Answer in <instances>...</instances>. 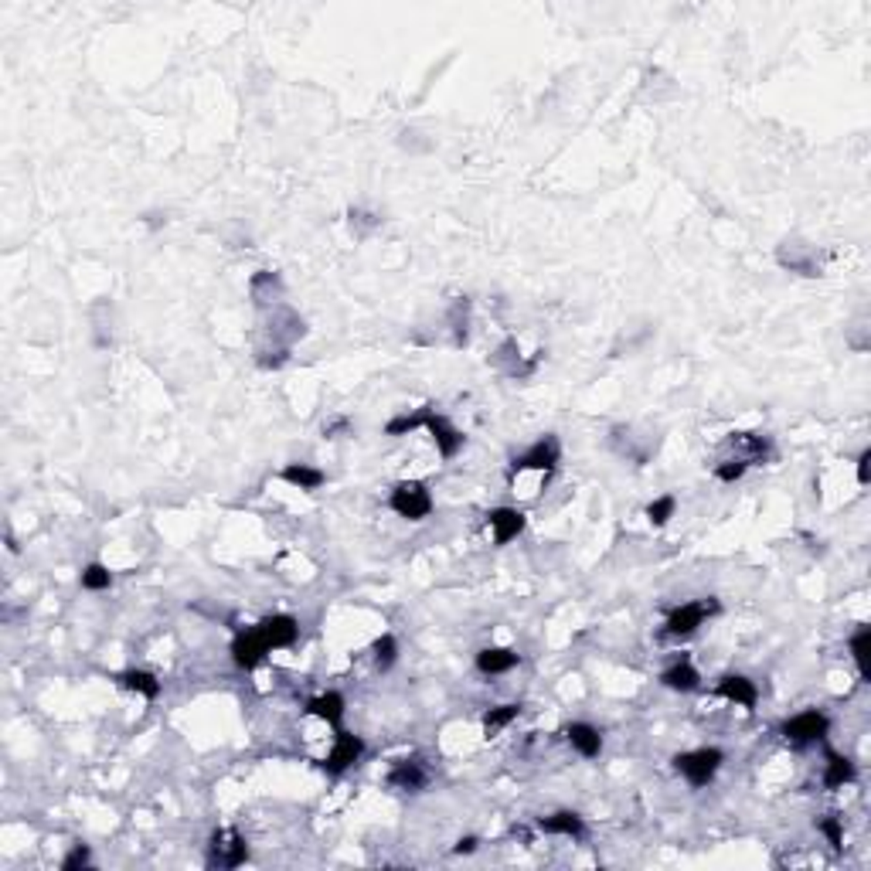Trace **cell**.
Masks as SVG:
<instances>
[{"label":"cell","instance_id":"26","mask_svg":"<svg viewBox=\"0 0 871 871\" xmlns=\"http://www.w3.org/2000/svg\"><path fill=\"white\" fill-rule=\"evenodd\" d=\"M79 582H82V589H89V593H106L109 585H112V572H109L103 562H92L82 568Z\"/></svg>","mask_w":871,"mask_h":871},{"label":"cell","instance_id":"4","mask_svg":"<svg viewBox=\"0 0 871 871\" xmlns=\"http://www.w3.org/2000/svg\"><path fill=\"white\" fill-rule=\"evenodd\" d=\"M245 858H249V844H245V837L238 831L228 827V831L212 834V851H208L212 868H238V865H245Z\"/></svg>","mask_w":871,"mask_h":871},{"label":"cell","instance_id":"2","mask_svg":"<svg viewBox=\"0 0 871 871\" xmlns=\"http://www.w3.org/2000/svg\"><path fill=\"white\" fill-rule=\"evenodd\" d=\"M388 508L395 510L399 518H405V521H422V518L433 514V494L419 480H402L399 487L392 490V497H388Z\"/></svg>","mask_w":871,"mask_h":871},{"label":"cell","instance_id":"36","mask_svg":"<svg viewBox=\"0 0 871 871\" xmlns=\"http://www.w3.org/2000/svg\"><path fill=\"white\" fill-rule=\"evenodd\" d=\"M456 854H473L477 851V837H460L456 841V848H453Z\"/></svg>","mask_w":871,"mask_h":871},{"label":"cell","instance_id":"11","mask_svg":"<svg viewBox=\"0 0 871 871\" xmlns=\"http://www.w3.org/2000/svg\"><path fill=\"white\" fill-rule=\"evenodd\" d=\"M259 630L266 636L270 651H283V647H293L296 636H300V623L290 617V613H276V617H266L259 623Z\"/></svg>","mask_w":871,"mask_h":871},{"label":"cell","instance_id":"25","mask_svg":"<svg viewBox=\"0 0 871 871\" xmlns=\"http://www.w3.org/2000/svg\"><path fill=\"white\" fill-rule=\"evenodd\" d=\"M429 412H433V405H426V409H419V412L395 416L388 426H385V433H388V436H409V433H416V429H426V419H429Z\"/></svg>","mask_w":871,"mask_h":871},{"label":"cell","instance_id":"17","mask_svg":"<svg viewBox=\"0 0 871 871\" xmlns=\"http://www.w3.org/2000/svg\"><path fill=\"white\" fill-rule=\"evenodd\" d=\"M344 698L337 694V691H324V694H317V698H310L307 701V715H313V718H320V722H327V726H341V718H344Z\"/></svg>","mask_w":871,"mask_h":871},{"label":"cell","instance_id":"18","mask_svg":"<svg viewBox=\"0 0 871 871\" xmlns=\"http://www.w3.org/2000/svg\"><path fill=\"white\" fill-rule=\"evenodd\" d=\"M780 266L793 272H803V276H817L820 272V262H817V253L800 245V242H783L780 249Z\"/></svg>","mask_w":871,"mask_h":871},{"label":"cell","instance_id":"14","mask_svg":"<svg viewBox=\"0 0 871 871\" xmlns=\"http://www.w3.org/2000/svg\"><path fill=\"white\" fill-rule=\"evenodd\" d=\"M565 739H568V745L579 752L582 759H596L599 752H602V735L589 722H572V726L565 728Z\"/></svg>","mask_w":871,"mask_h":871},{"label":"cell","instance_id":"35","mask_svg":"<svg viewBox=\"0 0 871 871\" xmlns=\"http://www.w3.org/2000/svg\"><path fill=\"white\" fill-rule=\"evenodd\" d=\"M868 480H871V450H865V453L858 456V484L868 487Z\"/></svg>","mask_w":871,"mask_h":871},{"label":"cell","instance_id":"30","mask_svg":"<svg viewBox=\"0 0 871 871\" xmlns=\"http://www.w3.org/2000/svg\"><path fill=\"white\" fill-rule=\"evenodd\" d=\"M450 327L456 334V344H467V327H470V300L467 296L450 307Z\"/></svg>","mask_w":871,"mask_h":871},{"label":"cell","instance_id":"9","mask_svg":"<svg viewBox=\"0 0 871 871\" xmlns=\"http://www.w3.org/2000/svg\"><path fill=\"white\" fill-rule=\"evenodd\" d=\"M426 429L433 433V443H436V450H439V456H443V460H453V456L463 450V443H467V436L460 433L450 419L439 416L436 409L429 412V419H426Z\"/></svg>","mask_w":871,"mask_h":871},{"label":"cell","instance_id":"29","mask_svg":"<svg viewBox=\"0 0 871 871\" xmlns=\"http://www.w3.org/2000/svg\"><path fill=\"white\" fill-rule=\"evenodd\" d=\"M868 651H871V630L868 626H861L858 634L851 636V657L854 664H858V674L868 681Z\"/></svg>","mask_w":871,"mask_h":871},{"label":"cell","instance_id":"3","mask_svg":"<svg viewBox=\"0 0 871 871\" xmlns=\"http://www.w3.org/2000/svg\"><path fill=\"white\" fill-rule=\"evenodd\" d=\"M559 456H562V443H559L555 436H542L527 453H521L514 463H510L508 477H518V473H525V470L552 473L555 467H559Z\"/></svg>","mask_w":871,"mask_h":871},{"label":"cell","instance_id":"15","mask_svg":"<svg viewBox=\"0 0 871 871\" xmlns=\"http://www.w3.org/2000/svg\"><path fill=\"white\" fill-rule=\"evenodd\" d=\"M660 684H664L668 691H681V694H688V691L701 688V674L694 671V664H691L688 657H681V660H674L671 668L660 674Z\"/></svg>","mask_w":871,"mask_h":871},{"label":"cell","instance_id":"22","mask_svg":"<svg viewBox=\"0 0 871 871\" xmlns=\"http://www.w3.org/2000/svg\"><path fill=\"white\" fill-rule=\"evenodd\" d=\"M283 480L300 490H317V487H324L327 473L317 470V467H310V463H290V467H283Z\"/></svg>","mask_w":871,"mask_h":871},{"label":"cell","instance_id":"16","mask_svg":"<svg viewBox=\"0 0 871 871\" xmlns=\"http://www.w3.org/2000/svg\"><path fill=\"white\" fill-rule=\"evenodd\" d=\"M538 827H542L544 834H559V837H568V841H582L585 837V824H582V817L576 810H559V814L542 817Z\"/></svg>","mask_w":871,"mask_h":871},{"label":"cell","instance_id":"27","mask_svg":"<svg viewBox=\"0 0 871 871\" xmlns=\"http://www.w3.org/2000/svg\"><path fill=\"white\" fill-rule=\"evenodd\" d=\"M521 715V708L518 705H497V708H490L487 715H484V732L487 735H497L501 728H508L514 718Z\"/></svg>","mask_w":871,"mask_h":871},{"label":"cell","instance_id":"24","mask_svg":"<svg viewBox=\"0 0 871 871\" xmlns=\"http://www.w3.org/2000/svg\"><path fill=\"white\" fill-rule=\"evenodd\" d=\"M249 290H253L255 303L266 307V303H276V296L283 293V283H279L276 272H255L253 279H249Z\"/></svg>","mask_w":871,"mask_h":871},{"label":"cell","instance_id":"1","mask_svg":"<svg viewBox=\"0 0 871 871\" xmlns=\"http://www.w3.org/2000/svg\"><path fill=\"white\" fill-rule=\"evenodd\" d=\"M722 762H726V752H722V749L701 745V749H691V752H677V756H674V769H677L694 790H701V786H708V783L715 780V773L722 769Z\"/></svg>","mask_w":871,"mask_h":871},{"label":"cell","instance_id":"5","mask_svg":"<svg viewBox=\"0 0 871 871\" xmlns=\"http://www.w3.org/2000/svg\"><path fill=\"white\" fill-rule=\"evenodd\" d=\"M827 732H831V718L824 711H817V708H807V711H800V715L783 722V735L797 745L820 742Z\"/></svg>","mask_w":871,"mask_h":871},{"label":"cell","instance_id":"8","mask_svg":"<svg viewBox=\"0 0 871 871\" xmlns=\"http://www.w3.org/2000/svg\"><path fill=\"white\" fill-rule=\"evenodd\" d=\"M266 653H270V643H266V636H262L259 626L242 630V634H236V640H232V660H236L242 671L259 668V664L266 660Z\"/></svg>","mask_w":871,"mask_h":871},{"label":"cell","instance_id":"7","mask_svg":"<svg viewBox=\"0 0 871 871\" xmlns=\"http://www.w3.org/2000/svg\"><path fill=\"white\" fill-rule=\"evenodd\" d=\"M364 752V742L354 735V732H337L334 735V745H330V752H327L324 759V769L330 773V776H341L344 769H351L354 762L361 759Z\"/></svg>","mask_w":871,"mask_h":871},{"label":"cell","instance_id":"6","mask_svg":"<svg viewBox=\"0 0 871 871\" xmlns=\"http://www.w3.org/2000/svg\"><path fill=\"white\" fill-rule=\"evenodd\" d=\"M718 606L715 602H705V599H694V602H684L668 613V623H664V634L668 636H691L701 623H705Z\"/></svg>","mask_w":871,"mask_h":871},{"label":"cell","instance_id":"31","mask_svg":"<svg viewBox=\"0 0 871 871\" xmlns=\"http://www.w3.org/2000/svg\"><path fill=\"white\" fill-rule=\"evenodd\" d=\"M674 508H677V501H674L671 494H664V497H657V501L647 504V521H651L653 527L668 525V521L674 518Z\"/></svg>","mask_w":871,"mask_h":871},{"label":"cell","instance_id":"33","mask_svg":"<svg viewBox=\"0 0 871 871\" xmlns=\"http://www.w3.org/2000/svg\"><path fill=\"white\" fill-rule=\"evenodd\" d=\"M745 470H749V463L735 456V460H726V463H718V467H715V477H718L722 484H735V480H742V477H745Z\"/></svg>","mask_w":871,"mask_h":871},{"label":"cell","instance_id":"28","mask_svg":"<svg viewBox=\"0 0 871 871\" xmlns=\"http://www.w3.org/2000/svg\"><path fill=\"white\" fill-rule=\"evenodd\" d=\"M371 653H375V664H378V671H388L395 660H399V643H395V636L385 634L378 636L375 643H371Z\"/></svg>","mask_w":871,"mask_h":871},{"label":"cell","instance_id":"19","mask_svg":"<svg viewBox=\"0 0 871 871\" xmlns=\"http://www.w3.org/2000/svg\"><path fill=\"white\" fill-rule=\"evenodd\" d=\"M518 653L514 651H508V647H484V651L477 653V671L480 674H508V671H514L518 668Z\"/></svg>","mask_w":871,"mask_h":871},{"label":"cell","instance_id":"23","mask_svg":"<svg viewBox=\"0 0 871 871\" xmlns=\"http://www.w3.org/2000/svg\"><path fill=\"white\" fill-rule=\"evenodd\" d=\"M116 681H120V684H123L127 691H137V694H144L146 701L161 698V681H157V677H153L150 671H137V668H133V671H123V674H120Z\"/></svg>","mask_w":871,"mask_h":871},{"label":"cell","instance_id":"21","mask_svg":"<svg viewBox=\"0 0 871 871\" xmlns=\"http://www.w3.org/2000/svg\"><path fill=\"white\" fill-rule=\"evenodd\" d=\"M854 776H858V769H854V762L848 756L827 752V769H824V786L827 790H841V786L854 783Z\"/></svg>","mask_w":871,"mask_h":871},{"label":"cell","instance_id":"32","mask_svg":"<svg viewBox=\"0 0 871 871\" xmlns=\"http://www.w3.org/2000/svg\"><path fill=\"white\" fill-rule=\"evenodd\" d=\"M817 831L831 841V848H834V851H841V848H844V824H841V817H824V820L817 824Z\"/></svg>","mask_w":871,"mask_h":871},{"label":"cell","instance_id":"13","mask_svg":"<svg viewBox=\"0 0 871 871\" xmlns=\"http://www.w3.org/2000/svg\"><path fill=\"white\" fill-rule=\"evenodd\" d=\"M487 525L494 527V542L508 544L525 531V510L518 508H494L487 514Z\"/></svg>","mask_w":871,"mask_h":871},{"label":"cell","instance_id":"10","mask_svg":"<svg viewBox=\"0 0 871 871\" xmlns=\"http://www.w3.org/2000/svg\"><path fill=\"white\" fill-rule=\"evenodd\" d=\"M385 783H388L392 790H402V793H419V790H426V783H429V769H426L419 759H402L388 769Z\"/></svg>","mask_w":871,"mask_h":871},{"label":"cell","instance_id":"12","mask_svg":"<svg viewBox=\"0 0 871 871\" xmlns=\"http://www.w3.org/2000/svg\"><path fill=\"white\" fill-rule=\"evenodd\" d=\"M718 694L728 698V701H735V705H742L745 711H752V708L759 705V688H756V681H749L745 674H726V677L718 681Z\"/></svg>","mask_w":871,"mask_h":871},{"label":"cell","instance_id":"20","mask_svg":"<svg viewBox=\"0 0 871 871\" xmlns=\"http://www.w3.org/2000/svg\"><path fill=\"white\" fill-rule=\"evenodd\" d=\"M728 446H732L735 456L745 460L749 467H752V463H762V460L769 456V439H766V436H756V433H735L732 439H728Z\"/></svg>","mask_w":871,"mask_h":871},{"label":"cell","instance_id":"34","mask_svg":"<svg viewBox=\"0 0 871 871\" xmlns=\"http://www.w3.org/2000/svg\"><path fill=\"white\" fill-rule=\"evenodd\" d=\"M89 861H92V858H89V848H86V844H75L72 851H69V854H65V858H62V871L86 868Z\"/></svg>","mask_w":871,"mask_h":871}]
</instances>
